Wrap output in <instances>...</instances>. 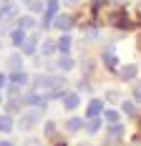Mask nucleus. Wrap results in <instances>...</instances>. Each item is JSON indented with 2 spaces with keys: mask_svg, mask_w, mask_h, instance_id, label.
Listing matches in <instances>:
<instances>
[{
  "mask_svg": "<svg viewBox=\"0 0 141 146\" xmlns=\"http://www.w3.org/2000/svg\"><path fill=\"white\" fill-rule=\"evenodd\" d=\"M23 146H43V144H41V141H38V139H28V141H25V144H23Z\"/></svg>",
  "mask_w": 141,
  "mask_h": 146,
  "instance_id": "29",
  "label": "nucleus"
},
{
  "mask_svg": "<svg viewBox=\"0 0 141 146\" xmlns=\"http://www.w3.org/2000/svg\"><path fill=\"white\" fill-rule=\"evenodd\" d=\"M8 66H10L13 71H20V56H18V53L10 56V58H8Z\"/></svg>",
  "mask_w": 141,
  "mask_h": 146,
  "instance_id": "24",
  "label": "nucleus"
},
{
  "mask_svg": "<svg viewBox=\"0 0 141 146\" xmlns=\"http://www.w3.org/2000/svg\"><path fill=\"white\" fill-rule=\"evenodd\" d=\"M66 129H68L70 133H76V131L83 129V121H81V118H68V121H66Z\"/></svg>",
  "mask_w": 141,
  "mask_h": 146,
  "instance_id": "16",
  "label": "nucleus"
},
{
  "mask_svg": "<svg viewBox=\"0 0 141 146\" xmlns=\"http://www.w3.org/2000/svg\"><path fill=\"white\" fill-rule=\"evenodd\" d=\"M121 108H124V113H126V116H134V113H136L134 101H124V103H121Z\"/></svg>",
  "mask_w": 141,
  "mask_h": 146,
  "instance_id": "23",
  "label": "nucleus"
},
{
  "mask_svg": "<svg viewBox=\"0 0 141 146\" xmlns=\"http://www.w3.org/2000/svg\"><path fill=\"white\" fill-rule=\"evenodd\" d=\"M134 101L141 103V83H136V86H134Z\"/></svg>",
  "mask_w": 141,
  "mask_h": 146,
  "instance_id": "26",
  "label": "nucleus"
},
{
  "mask_svg": "<svg viewBox=\"0 0 141 146\" xmlns=\"http://www.w3.org/2000/svg\"><path fill=\"white\" fill-rule=\"evenodd\" d=\"M81 146H88V144H81Z\"/></svg>",
  "mask_w": 141,
  "mask_h": 146,
  "instance_id": "35",
  "label": "nucleus"
},
{
  "mask_svg": "<svg viewBox=\"0 0 141 146\" xmlns=\"http://www.w3.org/2000/svg\"><path fill=\"white\" fill-rule=\"evenodd\" d=\"M23 103H25V106H33V108H43V106H45V98H43L41 93H35V91H33V93H25Z\"/></svg>",
  "mask_w": 141,
  "mask_h": 146,
  "instance_id": "4",
  "label": "nucleus"
},
{
  "mask_svg": "<svg viewBox=\"0 0 141 146\" xmlns=\"http://www.w3.org/2000/svg\"><path fill=\"white\" fill-rule=\"evenodd\" d=\"M10 131H13V116L5 113V116H0V133H10Z\"/></svg>",
  "mask_w": 141,
  "mask_h": 146,
  "instance_id": "12",
  "label": "nucleus"
},
{
  "mask_svg": "<svg viewBox=\"0 0 141 146\" xmlns=\"http://www.w3.org/2000/svg\"><path fill=\"white\" fill-rule=\"evenodd\" d=\"M10 81H13V86H23V83H28V76H25L23 71H13Z\"/></svg>",
  "mask_w": 141,
  "mask_h": 146,
  "instance_id": "17",
  "label": "nucleus"
},
{
  "mask_svg": "<svg viewBox=\"0 0 141 146\" xmlns=\"http://www.w3.org/2000/svg\"><path fill=\"white\" fill-rule=\"evenodd\" d=\"M63 86H66V78L63 76H38L35 78V93H48V98H63L66 93H63Z\"/></svg>",
  "mask_w": 141,
  "mask_h": 146,
  "instance_id": "1",
  "label": "nucleus"
},
{
  "mask_svg": "<svg viewBox=\"0 0 141 146\" xmlns=\"http://www.w3.org/2000/svg\"><path fill=\"white\" fill-rule=\"evenodd\" d=\"M96 3H101V0H96Z\"/></svg>",
  "mask_w": 141,
  "mask_h": 146,
  "instance_id": "36",
  "label": "nucleus"
},
{
  "mask_svg": "<svg viewBox=\"0 0 141 146\" xmlns=\"http://www.w3.org/2000/svg\"><path fill=\"white\" fill-rule=\"evenodd\" d=\"M56 50H58V43H53V40H43V45H41L43 56H53Z\"/></svg>",
  "mask_w": 141,
  "mask_h": 146,
  "instance_id": "15",
  "label": "nucleus"
},
{
  "mask_svg": "<svg viewBox=\"0 0 141 146\" xmlns=\"http://www.w3.org/2000/svg\"><path fill=\"white\" fill-rule=\"evenodd\" d=\"M73 68V60L68 56H63V58H58V71H70Z\"/></svg>",
  "mask_w": 141,
  "mask_h": 146,
  "instance_id": "21",
  "label": "nucleus"
},
{
  "mask_svg": "<svg viewBox=\"0 0 141 146\" xmlns=\"http://www.w3.org/2000/svg\"><path fill=\"white\" fill-rule=\"evenodd\" d=\"M86 131H88V133H98V131H101V121H98V118H88Z\"/></svg>",
  "mask_w": 141,
  "mask_h": 146,
  "instance_id": "18",
  "label": "nucleus"
},
{
  "mask_svg": "<svg viewBox=\"0 0 141 146\" xmlns=\"http://www.w3.org/2000/svg\"><path fill=\"white\" fill-rule=\"evenodd\" d=\"M18 28L20 30H33L35 28V20L30 15H23V18H18Z\"/></svg>",
  "mask_w": 141,
  "mask_h": 146,
  "instance_id": "14",
  "label": "nucleus"
},
{
  "mask_svg": "<svg viewBox=\"0 0 141 146\" xmlns=\"http://www.w3.org/2000/svg\"><path fill=\"white\" fill-rule=\"evenodd\" d=\"M136 71H139V68H136L134 63H131V66H124V68H121V73H118V78H121V81H134Z\"/></svg>",
  "mask_w": 141,
  "mask_h": 146,
  "instance_id": "10",
  "label": "nucleus"
},
{
  "mask_svg": "<svg viewBox=\"0 0 141 146\" xmlns=\"http://www.w3.org/2000/svg\"><path fill=\"white\" fill-rule=\"evenodd\" d=\"M106 98H108V101H118V93H116V91H108Z\"/></svg>",
  "mask_w": 141,
  "mask_h": 146,
  "instance_id": "30",
  "label": "nucleus"
},
{
  "mask_svg": "<svg viewBox=\"0 0 141 146\" xmlns=\"http://www.w3.org/2000/svg\"><path fill=\"white\" fill-rule=\"evenodd\" d=\"M35 45H38V38H35V35H28V38L23 40L20 48H23V53H25V56H33V53H35Z\"/></svg>",
  "mask_w": 141,
  "mask_h": 146,
  "instance_id": "8",
  "label": "nucleus"
},
{
  "mask_svg": "<svg viewBox=\"0 0 141 146\" xmlns=\"http://www.w3.org/2000/svg\"><path fill=\"white\" fill-rule=\"evenodd\" d=\"M38 121H41V111L33 108V111H28V113H23V118H20V129H23V131H30Z\"/></svg>",
  "mask_w": 141,
  "mask_h": 146,
  "instance_id": "3",
  "label": "nucleus"
},
{
  "mask_svg": "<svg viewBox=\"0 0 141 146\" xmlns=\"http://www.w3.org/2000/svg\"><path fill=\"white\" fill-rule=\"evenodd\" d=\"M53 131H56V123H53V121H48V123H45V133H48V136H53Z\"/></svg>",
  "mask_w": 141,
  "mask_h": 146,
  "instance_id": "28",
  "label": "nucleus"
},
{
  "mask_svg": "<svg viewBox=\"0 0 141 146\" xmlns=\"http://www.w3.org/2000/svg\"><path fill=\"white\" fill-rule=\"evenodd\" d=\"M58 50H61L63 56H68V50H70V35L68 33H63V35L58 38Z\"/></svg>",
  "mask_w": 141,
  "mask_h": 146,
  "instance_id": "13",
  "label": "nucleus"
},
{
  "mask_svg": "<svg viewBox=\"0 0 141 146\" xmlns=\"http://www.w3.org/2000/svg\"><path fill=\"white\" fill-rule=\"evenodd\" d=\"M101 113H103V103L101 101H91L88 103V108H86V116L88 118H98Z\"/></svg>",
  "mask_w": 141,
  "mask_h": 146,
  "instance_id": "7",
  "label": "nucleus"
},
{
  "mask_svg": "<svg viewBox=\"0 0 141 146\" xmlns=\"http://www.w3.org/2000/svg\"><path fill=\"white\" fill-rule=\"evenodd\" d=\"M66 3H78V0H66Z\"/></svg>",
  "mask_w": 141,
  "mask_h": 146,
  "instance_id": "33",
  "label": "nucleus"
},
{
  "mask_svg": "<svg viewBox=\"0 0 141 146\" xmlns=\"http://www.w3.org/2000/svg\"><path fill=\"white\" fill-rule=\"evenodd\" d=\"M5 83H8V78H5V76H3V73H0V88L5 86Z\"/></svg>",
  "mask_w": 141,
  "mask_h": 146,
  "instance_id": "31",
  "label": "nucleus"
},
{
  "mask_svg": "<svg viewBox=\"0 0 141 146\" xmlns=\"http://www.w3.org/2000/svg\"><path fill=\"white\" fill-rule=\"evenodd\" d=\"M10 40H13L15 45H23V40H25V30L15 28V30H13V35H10Z\"/></svg>",
  "mask_w": 141,
  "mask_h": 146,
  "instance_id": "19",
  "label": "nucleus"
},
{
  "mask_svg": "<svg viewBox=\"0 0 141 146\" xmlns=\"http://www.w3.org/2000/svg\"><path fill=\"white\" fill-rule=\"evenodd\" d=\"M116 3H126V0H116Z\"/></svg>",
  "mask_w": 141,
  "mask_h": 146,
  "instance_id": "34",
  "label": "nucleus"
},
{
  "mask_svg": "<svg viewBox=\"0 0 141 146\" xmlns=\"http://www.w3.org/2000/svg\"><path fill=\"white\" fill-rule=\"evenodd\" d=\"M56 15H58V0H48V3H45V15H43L41 25L43 28H51L53 20H56Z\"/></svg>",
  "mask_w": 141,
  "mask_h": 146,
  "instance_id": "2",
  "label": "nucleus"
},
{
  "mask_svg": "<svg viewBox=\"0 0 141 146\" xmlns=\"http://www.w3.org/2000/svg\"><path fill=\"white\" fill-rule=\"evenodd\" d=\"M28 5H30V10H35V13H38V10L43 8V3H41V0H28Z\"/></svg>",
  "mask_w": 141,
  "mask_h": 146,
  "instance_id": "27",
  "label": "nucleus"
},
{
  "mask_svg": "<svg viewBox=\"0 0 141 146\" xmlns=\"http://www.w3.org/2000/svg\"><path fill=\"white\" fill-rule=\"evenodd\" d=\"M18 108H20V101H18V98H10V103H8V113H15Z\"/></svg>",
  "mask_w": 141,
  "mask_h": 146,
  "instance_id": "25",
  "label": "nucleus"
},
{
  "mask_svg": "<svg viewBox=\"0 0 141 146\" xmlns=\"http://www.w3.org/2000/svg\"><path fill=\"white\" fill-rule=\"evenodd\" d=\"M0 146H13V141H0Z\"/></svg>",
  "mask_w": 141,
  "mask_h": 146,
  "instance_id": "32",
  "label": "nucleus"
},
{
  "mask_svg": "<svg viewBox=\"0 0 141 146\" xmlns=\"http://www.w3.org/2000/svg\"><path fill=\"white\" fill-rule=\"evenodd\" d=\"M103 63H106V68H116V56H113V50H106L103 53Z\"/></svg>",
  "mask_w": 141,
  "mask_h": 146,
  "instance_id": "20",
  "label": "nucleus"
},
{
  "mask_svg": "<svg viewBox=\"0 0 141 146\" xmlns=\"http://www.w3.org/2000/svg\"><path fill=\"white\" fill-rule=\"evenodd\" d=\"M13 18H18V5L5 3V5H3V10H0V20H13Z\"/></svg>",
  "mask_w": 141,
  "mask_h": 146,
  "instance_id": "5",
  "label": "nucleus"
},
{
  "mask_svg": "<svg viewBox=\"0 0 141 146\" xmlns=\"http://www.w3.org/2000/svg\"><path fill=\"white\" fill-rule=\"evenodd\" d=\"M121 133H124V126H121V123H111V126L106 129V136H108L111 141H116V139H121Z\"/></svg>",
  "mask_w": 141,
  "mask_h": 146,
  "instance_id": "11",
  "label": "nucleus"
},
{
  "mask_svg": "<svg viewBox=\"0 0 141 146\" xmlns=\"http://www.w3.org/2000/svg\"><path fill=\"white\" fill-rule=\"evenodd\" d=\"M78 103H81V96L78 93H66L63 96V108H68V111L78 108Z\"/></svg>",
  "mask_w": 141,
  "mask_h": 146,
  "instance_id": "6",
  "label": "nucleus"
},
{
  "mask_svg": "<svg viewBox=\"0 0 141 146\" xmlns=\"http://www.w3.org/2000/svg\"><path fill=\"white\" fill-rule=\"evenodd\" d=\"M53 25H56L58 30H63V33H66V30H68L70 25H73V20H70L68 15H56V20H53Z\"/></svg>",
  "mask_w": 141,
  "mask_h": 146,
  "instance_id": "9",
  "label": "nucleus"
},
{
  "mask_svg": "<svg viewBox=\"0 0 141 146\" xmlns=\"http://www.w3.org/2000/svg\"><path fill=\"white\" fill-rule=\"evenodd\" d=\"M103 118H106L108 123H118V111H113V108H106V113H103Z\"/></svg>",
  "mask_w": 141,
  "mask_h": 146,
  "instance_id": "22",
  "label": "nucleus"
}]
</instances>
